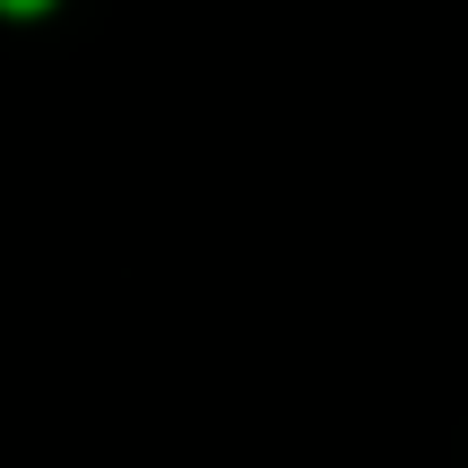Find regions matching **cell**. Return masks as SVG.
<instances>
[{
  "label": "cell",
  "mask_w": 468,
  "mask_h": 468,
  "mask_svg": "<svg viewBox=\"0 0 468 468\" xmlns=\"http://www.w3.org/2000/svg\"><path fill=\"white\" fill-rule=\"evenodd\" d=\"M0 9H9V17H35V9H52V0H0Z\"/></svg>",
  "instance_id": "cell-1"
}]
</instances>
